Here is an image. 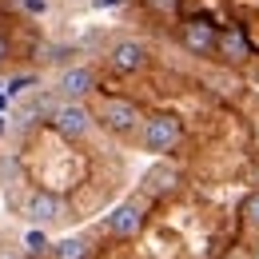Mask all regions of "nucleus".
I'll return each mask as SVG.
<instances>
[{"label":"nucleus","instance_id":"obj_14","mask_svg":"<svg viewBox=\"0 0 259 259\" xmlns=\"http://www.w3.org/2000/svg\"><path fill=\"white\" fill-rule=\"evenodd\" d=\"M24 247H28V251H44V247H48L44 227H36V231H28V235H24Z\"/></svg>","mask_w":259,"mask_h":259},{"label":"nucleus","instance_id":"obj_16","mask_svg":"<svg viewBox=\"0 0 259 259\" xmlns=\"http://www.w3.org/2000/svg\"><path fill=\"white\" fill-rule=\"evenodd\" d=\"M8 60V36H0V64Z\"/></svg>","mask_w":259,"mask_h":259},{"label":"nucleus","instance_id":"obj_8","mask_svg":"<svg viewBox=\"0 0 259 259\" xmlns=\"http://www.w3.org/2000/svg\"><path fill=\"white\" fill-rule=\"evenodd\" d=\"M24 215L32 220L36 227H52L64 220V199L52 192H32L28 195V207H24Z\"/></svg>","mask_w":259,"mask_h":259},{"label":"nucleus","instance_id":"obj_1","mask_svg":"<svg viewBox=\"0 0 259 259\" xmlns=\"http://www.w3.org/2000/svg\"><path fill=\"white\" fill-rule=\"evenodd\" d=\"M180 144H184V120H180V116L156 112V116L144 120V128H140V148H144V152L167 156V152H176Z\"/></svg>","mask_w":259,"mask_h":259},{"label":"nucleus","instance_id":"obj_4","mask_svg":"<svg viewBox=\"0 0 259 259\" xmlns=\"http://www.w3.org/2000/svg\"><path fill=\"white\" fill-rule=\"evenodd\" d=\"M148 211H152V195H140V199H124L120 207H112V215L104 220L112 239H136L144 224H148Z\"/></svg>","mask_w":259,"mask_h":259},{"label":"nucleus","instance_id":"obj_10","mask_svg":"<svg viewBox=\"0 0 259 259\" xmlns=\"http://www.w3.org/2000/svg\"><path fill=\"white\" fill-rule=\"evenodd\" d=\"M56 88H60L64 100H84V96H92L100 84H96V72H92L88 64H76V68H68L64 76H60Z\"/></svg>","mask_w":259,"mask_h":259},{"label":"nucleus","instance_id":"obj_13","mask_svg":"<svg viewBox=\"0 0 259 259\" xmlns=\"http://www.w3.org/2000/svg\"><path fill=\"white\" fill-rule=\"evenodd\" d=\"M148 8H152V16H160V20H176L180 12H184V0H144Z\"/></svg>","mask_w":259,"mask_h":259},{"label":"nucleus","instance_id":"obj_6","mask_svg":"<svg viewBox=\"0 0 259 259\" xmlns=\"http://www.w3.org/2000/svg\"><path fill=\"white\" fill-rule=\"evenodd\" d=\"M108 68L112 72H120V76H136V72H144V68L152 64V52H148V44L144 40H136V36H124V40H116L112 48H108Z\"/></svg>","mask_w":259,"mask_h":259},{"label":"nucleus","instance_id":"obj_15","mask_svg":"<svg viewBox=\"0 0 259 259\" xmlns=\"http://www.w3.org/2000/svg\"><path fill=\"white\" fill-rule=\"evenodd\" d=\"M20 4H24L28 16H44V12H48V0H20Z\"/></svg>","mask_w":259,"mask_h":259},{"label":"nucleus","instance_id":"obj_5","mask_svg":"<svg viewBox=\"0 0 259 259\" xmlns=\"http://www.w3.org/2000/svg\"><path fill=\"white\" fill-rule=\"evenodd\" d=\"M52 128L60 132L64 140H84L88 132L96 128V116L84 108V100H60L52 108Z\"/></svg>","mask_w":259,"mask_h":259},{"label":"nucleus","instance_id":"obj_9","mask_svg":"<svg viewBox=\"0 0 259 259\" xmlns=\"http://www.w3.org/2000/svg\"><path fill=\"white\" fill-rule=\"evenodd\" d=\"M180 192V171L171 167V163H156V167H148L144 171V195H152V199H167V195Z\"/></svg>","mask_w":259,"mask_h":259},{"label":"nucleus","instance_id":"obj_17","mask_svg":"<svg viewBox=\"0 0 259 259\" xmlns=\"http://www.w3.org/2000/svg\"><path fill=\"white\" fill-rule=\"evenodd\" d=\"M255 84H259V72H255Z\"/></svg>","mask_w":259,"mask_h":259},{"label":"nucleus","instance_id":"obj_11","mask_svg":"<svg viewBox=\"0 0 259 259\" xmlns=\"http://www.w3.org/2000/svg\"><path fill=\"white\" fill-rule=\"evenodd\" d=\"M52 259H88V243L84 239H60L52 247Z\"/></svg>","mask_w":259,"mask_h":259},{"label":"nucleus","instance_id":"obj_7","mask_svg":"<svg viewBox=\"0 0 259 259\" xmlns=\"http://www.w3.org/2000/svg\"><path fill=\"white\" fill-rule=\"evenodd\" d=\"M255 52L251 36L243 32L239 24H224L220 28V48H215V60L224 68H247V56Z\"/></svg>","mask_w":259,"mask_h":259},{"label":"nucleus","instance_id":"obj_2","mask_svg":"<svg viewBox=\"0 0 259 259\" xmlns=\"http://www.w3.org/2000/svg\"><path fill=\"white\" fill-rule=\"evenodd\" d=\"M180 48L195 60H211L215 48H220V24L211 16H203V12H192L180 24Z\"/></svg>","mask_w":259,"mask_h":259},{"label":"nucleus","instance_id":"obj_3","mask_svg":"<svg viewBox=\"0 0 259 259\" xmlns=\"http://www.w3.org/2000/svg\"><path fill=\"white\" fill-rule=\"evenodd\" d=\"M96 120L104 124V128L112 132V136H120V140H128V136H140V128H144V112H140V104L136 100H124V96H108L104 104H100Z\"/></svg>","mask_w":259,"mask_h":259},{"label":"nucleus","instance_id":"obj_12","mask_svg":"<svg viewBox=\"0 0 259 259\" xmlns=\"http://www.w3.org/2000/svg\"><path fill=\"white\" fill-rule=\"evenodd\" d=\"M239 224H247L251 231H259V188L239 203Z\"/></svg>","mask_w":259,"mask_h":259}]
</instances>
